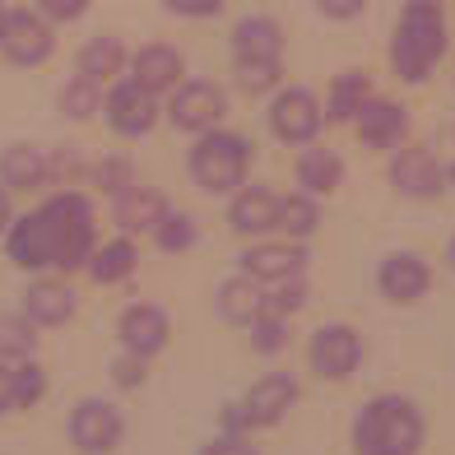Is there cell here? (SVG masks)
<instances>
[{"label": "cell", "mask_w": 455, "mask_h": 455, "mask_svg": "<svg viewBox=\"0 0 455 455\" xmlns=\"http://www.w3.org/2000/svg\"><path fill=\"white\" fill-rule=\"evenodd\" d=\"M89 177H93L98 191H108V196H121L126 186H135V172H131L126 158H102V163H93Z\"/></svg>", "instance_id": "d590c367"}, {"label": "cell", "mask_w": 455, "mask_h": 455, "mask_svg": "<svg viewBox=\"0 0 455 455\" xmlns=\"http://www.w3.org/2000/svg\"><path fill=\"white\" fill-rule=\"evenodd\" d=\"M390 186L409 200H437L446 191V168L419 144L390 149Z\"/></svg>", "instance_id": "7c38bea8"}, {"label": "cell", "mask_w": 455, "mask_h": 455, "mask_svg": "<svg viewBox=\"0 0 455 455\" xmlns=\"http://www.w3.org/2000/svg\"><path fill=\"white\" fill-rule=\"evenodd\" d=\"M112 381L121 386V390H140L144 381H149V358H140V354H121L112 358Z\"/></svg>", "instance_id": "8d00e7d4"}, {"label": "cell", "mask_w": 455, "mask_h": 455, "mask_svg": "<svg viewBox=\"0 0 455 455\" xmlns=\"http://www.w3.org/2000/svg\"><path fill=\"white\" fill-rule=\"evenodd\" d=\"M307 270V246L302 242H251L242 251V275L256 279L260 288L283 283V279H298Z\"/></svg>", "instance_id": "5bb4252c"}, {"label": "cell", "mask_w": 455, "mask_h": 455, "mask_svg": "<svg viewBox=\"0 0 455 455\" xmlns=\"http://www.w3.org/2000/svg\"><path fill=\"white\" fill-rule=\"evenodd\" d=\"M246 168H251V144L233 131H204L196 135L191 149V177L204 196H233L246 186Z\"/></svg>", "instance_id": "277c9868"}, {"label": "cell", "mask_w": 455, "mask_h": 455, "mask_svg": "<svg viewBox=\"0 0 455 455\" xmlns=\"http://www.w3.org/2000/svg\"><path fill=\"white\" fill-rule=\"evenodd\" d=\"M302 307H307V283H302V275L265 288V312H275V316H298Z\"/></svg>", "instance_id": "e575fe53"}, {"label": "cell", "mask_w": 455, "mask_h": 455, "mask_svg": "<svg viewBox=\"0 0 455 455\" xmlns=\"http://www.w3.org/2000/svg\"><path fill=\"white\" fill-rule=\"evenodd\" d=\"M126 437V419L121 409L102 395H84L70 409V442L84 451V455H112Z\"/></svg>", "instance_id": "9c48e42d"}, {"label": "cell", "mask_w": 455, "mask_h": 455, "mask_svg": "<svg viewBox=\"0 0 455 455\" xmlns=\"http://www.w3.org/2000/svg\"><path fill=\"white\" fill-rule=\"evenodd\" d=\"M10 223H14V200H10L5 186H0V237L10 233Z\"/></svg>", "instance_id": "7bdbcfd3"}, {"label": "cell", "mask_w": 455, "mask_h": 455, "mask_svg": "<svg viewBox=\"0 0 455 455\" xmlns=\"http://www.w3.org/2000/svg\"><path fill=\"white\" fill-rule=\"evenodd\" d=\"M168 214V200H163L154 186H126L116 200H112V223L121 228V237H135V233H154L158 219Z\"/></svg>", "instance_id": "44dd1931"}, {"label": "cell", "mask_w": 455, "mask_h": 455, "mask_svg": "<svg viewBox=\"0 0 455 455\" xmlns=\"http://www.w3.org/2000/svg\"><path fill=\"white\" fill-rule=\"evenodd\" d=\"M446 56V14L442 0H409L400 28L390 37V70L404 84H423L432 66Z\"/></svg>", "instance_id": "3957f363"}, {"label": "cell", "mask_w": 455, "mask_h": 455, "mask_svg": "<svg viewBox=\"0 0 455 455\" xmlns=\"http://www.w3.org/2000/svg\"><path fill=\"white\" fill-rule=\"evenodd\" d=\"M325 126V108L312 89H275L270 131L279 144H312Z\"/></svg>", "instance_id": "30bf717a"}, {"label": "cell", "mask_w": 455, "mask_h": 455, "mask_svg": "<svg viewBox=\"0 0 455 455\" xmlns=\"http://www.w3.org/2000/svg\"><path fill=\"white\" fill-rule=\"evenodd\" d=\"M116 335H121V348H126V354L158 358L172 339V321L158 302H131L116 321Z\"/></svg>", "instance_id": "4fadbf2b"}, {"label": "cell", "mask_w": 455, "mask_h": 455, "mask_svg": "<svg viewBox=\"0 0 455 455\" xmlns=\"http://www.w3.org/2000/svg\"><path fill=\"white\" fill-rule=\"evenodd\" d=\"M298 381L288 377V371H270V377H260L246 395L233 404L228 413V427L233 432H265V427H279L288 419V409L298 404Z\"/></svg>", "instance_id": "5b68a950"}, {"label": "cell", "mask_w": 455, "mask_h": 455, "mask_svg": "<svg viewBox=\"0 0 455 455\" xmlns=\"http://www.w3.org/2000/svg\"><path fill=\"white\" fill-rule=\"evenodd\" d=\"M348 437H354V455H419L427 423L409 395H371L354 413Z\"/></svg>", "instance_id": "7a4b0ae2"}, {"label": "cell", "mask_w": 455, "mask_h": 455, "mask_svg": "<svg viewBox=\"0 0 455 455\" xmlns=\"http://www.w3.org/2000/svg\"><path fill=\"white\" fill-rule=\"evenodd\" d=\"M196 455H260L251 446V437H242V432H223V437H210Z\"/></svg>", "instance_id": "f35d334b"}, {"label": "cell", "mask_w": 455, "mask_h": 455, "mask_svg": "<svg viewBox=\"0 0 455 455\" xmlns=\"http://www.w3.org/2000/svg\"><path fill=\"white\" fill-rule=\"evenodd\" d=\"M0 186L14 196V191H43L52 186V158L47 149H37V144H10L5 154H0Z\"/></svg>", "instance_id": "ffe728a7"}, {"label": "cell", "mask_w": 455, "mask_h": 455, "mask_svg": "<svg viewBox=\"0 0 455 455\" xmlns=\"http://www.w3.org/2000/svg\"><path fill=\"white\" fill-rule=\"evenodd\" d=\"M56 52V24L47 14H37L33 5L10 10L5 14V33H0V56L19 70H37L47 66Z\"/></svg>", "instance_id": "8992f818"}, {"label": "cell", "mask_w": 455, "mask_h": 455, "mask_svg": "<svg viewBox=\"0 0 455 455\" xmlns=\"http://www.w3.org/2000/svg\"><path fill=\"white\" fill-rule=\"evenodd\" d=\"M348 126L358 131V140L367 144V149H400V140L409 135V108L395 102V98H377V93H371L363 108L354 112Z\"/></svg>", "instance_id": "9a60e30c"}, {"label": "cell", "mask_w": 455, "mask_h": 455, "mask_svg": "<svg viewBox=\"0 0 455 455\" xmlns=\"http://www.w3.org/2000/svg\"><path fill=\"white\" fill-rule=\"evenodd\" d=\"M163 10L177 19H219L223 0H163Z\"/></svg>", "instance_id": "ab89813d"}, {"label": "cell", "mask_w": 455, "mask_h": 455, "mask_svg": "<svg viewBox=\"0 0 455 455\" xmlns=\"http://www.w3.org/2000/svg\"><path fill=\"white\" fill-rule=\"evenodd\" d=\"M5 14H10V5H5V0H0V33H5Z\"/></svg>", "instance_id": "ee69618b"}, {"label": "cell", "mask_w": 455, "mask_h": 455, "mask_svg": "<svg viewBox=\"0 0 455 455\" xmlns=\"http://www.w3.org/2000/svg\"><path fill=\"white\" fill-rule=\"evenodd\" d=\"M427 283H432V270H427V260L419 251H390L381 260V270H377L381 298L395 302V307H413L427 293Z\"/></svg>", "instance_id": "2e32d148"}, {"label": "cell", "mask_w": 455, "mask_h": 455, "mask_svg": "<svg viewBox=\"0 0 455 455\" xmlns=\"http://www.w3.org/2000/svg\"><path fill=\"white\" fill-rule=\"evenodd\" d=\"M14 413V363L0 358V419Z\"/></svg>", "instance_id": "b9f144b4"}, {"label": "cell", "mask_w": 455, "mask_h": 455, "mask_svg": "<svg viewBox=\"0 0 455 455\" xmlns=\"http://www.w3.org/2000/svg\"><path fill=\"white\" fill-rule=\"evenodd\" d=\"M126 60H131V52H126V43H121L116 33H98V37H89V43L79 47L75 75L102 89V84H112V79L126 70Z\"/></svg>", "instance_id": "603a6c76"}, {"label": "cell", "mask_w": 455, "mask_h": 455, "mask_svg": "<svg viewBox=\"0 0 455 455\" xmlns=\"http://www.w3.org/2000/svg\"><path fill=\"white\" fill-rule=\"evenodd\" d=\"M279 233L288 242H307L321 228V204L307 196V191H293V196H279Z\"/></svg>", "instance_id": "4316f807"}, {"label": "cell", "mask_w": 455, "mask_h": 455, "mask_svg": "<svg viewBox=\"0 0 455 455\" xmlns=\"http://www.w3.org/2000/svg\"><path fill=\"white\" fill-rule=\"evenodd\" d=\"M214 302H219V316L228 325H251L265 312V288L256 279H246V275H233V279L219 283Z\"/></svg>", "instance_id": "484cf974"}, {"label": "cell", "mask_w": 455, "mask_h": 455, "mask_svg": "<svg viewBox=\"0 0 455 455\" xmlns=\"http://www.w3.org/2000/svg\"><path fill=\"white\" fill-rule=\"evenodd\" d=\"M47 400V371L33 358L14 363V409H37Z\"/></svg>", "instance_id": "d6a6232c"}, {"label": "cell", "mask_w": 455, "mask_h": 455, "mask_svg": "<svg viewBox=\"0 0 455 455\" xmlns=\"http://www.w3.org/2000/svg\"><path fill=\"white\" fill-rule=\"evenodd\" d=\"M371 98V84H367V70H344L335 84H330V102H325V116L330 121H354V112Z\"/></svg>", "instance_id": "83f0119b"}, {"label": "cell", "mask_w": 455, "mask_h": 455, "mask_svg": "<svg viewBox=\"0 0 455 455\" xmlns=\"http://www.w3.org/2000/svg\"><path fill=\"white\" fill-rule=\"evenodd\" d=\"M56 108H60V116H70V121H89L93 112H102V89L75 75V79H66V84H60Z\"/></svg>", "instance_id": "f546056e"}, {"label": "cell", "mask_w": 455, "mask_h": 455, "mask_svg": "<svg viewBox=\"0 0 455 455\" xmlns=\"http://www.w3.org/2000/svg\"><path fill=\"white\" fill-rule=\"evenodd\" d=\"M131 79L140 89H149L154 98L158 93H172L181 79H186V56L177 52V47H168V43H149V47H140L135 56H131Z\"/></svg>", "instance_id": "d6986e66"}, {"label": "cell", "mask_w": 455, "mask_h": 455, "mask_svg": "<svg viewBox=\"0 0 455 455\" xmlns=\"http://www.w3.org/2000/svg\"><path fill=\"white\" fill-rule=\"evenodd\" d=\"M246 330H251V348H256V354H265V358H275V354H283V348H288V316L260 312Z\"/></svg>", "instance_id": "836d02e7"}, {"label": "cell", "mask_w": 455, "mask_h": 455, "mask_svg": "<svg viewBox=\"0 0 455 455\" xmlns=\"http://www.w3.org/2000/svg\"><path fill=\"white\" fill-rule=\"evenodd\" d=\"M307 363L321 381H348L363 363V335L344 321H325L312 330V344H307Z\"/></svg>", "instance_id": "52a82bcc"}, {"label": "cell", "mask_w": 455, "mask_h": 455, "mask_svg": "<svg viewBox=\"0 0 455 455\" xmlns=\"http://www.w3.org/2000/svg\"><path fill=\"white\" fill-rule=\"evenodd\" d=\"M196 219L186 214V210H168L158 219V228H154V242H158V251H168V256H177V251H191L196 246Z\"/></svg>", "instance_id": "4dcf8cb0"}, {"label": "cell", "mask_w": 455, "mask_h": 455, "mask_svg": "<svg viewBox=\"0 0 455 455\" xmlns=\"http://www.w3.org/2000/svg\"><path fill=\"white\" fill-rule=\"evenodd\" d=\"M298 186L312 200L321 196H335L339 186H344V158L335 149H325V144H302V154H298Z\"/></svg>", "instance_id": "cb8c5ba5"}, {"label": "cell", "mask_w": 455, "mask_h": 455, "mask_svg": "<svg viewBox=\"0 0 455 455\" xmlns=\"http://www.w3.org/2000/svg\"><path fill=\"white\" fill-rule=\"evenodd\" d=\"M163 112H168V121L177 131L204 135V131H214L219 121L228 116V93L214 84V79H181Z\"/></svg>", "instance_id": "ba28073f"}, {"label": "cell", "mask_w": 455, "mask_h": 455, "mask_svg": "<svg viewBox=\"0 0 455 455\" xmlns=\"http://www.w3.org/2000/svg\"><path fill=\"white\" fill-rule=\"evenodd\" d=\"M0 242H5L10 260L19 265V270H28V275H43V270H56L60 279L79 275L89 265L93 246H98L93 204H89L84 191L66 186V191L47 196L37 210L14 214L10 233Z\"/></svg>", "instance_id": "6da1fadb"}, {"label": "cell", "mask_w": 455, "mask_h": 455, "mask_svg": "<svg viewBox=\"0 0 455 455\" xmlns=\"http://www.w3.org/2000/svg\"><path fill=\"white\" fill-rule=\"evenodd\" d=\"M89 5H93V0H33V10L47 14L52 24H75V19L89 14Z\"/></svg>", "instance_id": "74e56055"}, {"label": "cell", "mask_w": 455, "mask_h": 455, "mask_svg": "<svg viewBox=\"0 0 455 455\" xmlns=\"http://www.w3.org/2000/svg\"><path fill=\"white\" fill-rule=\"evenodd\" d=\"M102 112H108V126L121 135V140H140L158 126V98L149 89H140L135 79H121V84L102 98Z\"/></svg>", "instance_id": "8fae6325"}, {"label": "cell", "mask_w": 455, "mask_h": 455, "mask_svg": "<svg viewBox=\"0 0 455 455\" xmlns=\"http://www.w3.org/2000/svg\"><path fill=\"white\" fill-rule=\"evenodd\" d=\"M33 325H66L75 312H79V293L60 279V275H52V279H33L28 288H24V307H19Z\"/></svg>", "instance_id": "ac0fdd59"}, {"label": "cell", "mask_w": 455, "mask_h": 455, "mask_svg": "<svg viewBox=\"0 0 455 455\" xmlns=\"http://www.w3.org/2000/svg\"><path fill=\"white\" fill-rule=\"evenodd\" d=\"M233 60H283V28L270 14H242L233 24Z\"/></svg>", "instance_id": "7402d4cb"}, {"label": "cell", "mask_w": 455, "mask_h": 455, "mask_svg": "<svg viewBox=\"0 0 455 455\" xmlns=\"http://www.w3.org/2000/svg\"><path fill=\"white\" fill-rule=\"evenodd\" d=\"M279 75H283V60H233V79L246 98L279 89Z\"/></svg>", "instance_id": "1f68e13d"}, {"label": "cell", "mask_w": 455, "mask_h": 455, "mask_svg": "<svg viewBox=\"0 0 455 455\" xmlns=\"http://www.w3.org/2000/svg\"><path fill=\"white\" fill-rule=\"evenodd\" d=\"M33 348H37V325L24 312L0 316V358H5V363H24V358H33Z\"/></svg>", "instance_id": "f1b7e54d"}, {"label": "cell", "mask_w": 455, "mask_h": 455, "mask_svg": "<svg viewBox=\"0 0 455 455\" xmlns=\"http://www.w3.org/2000/svg\"><path fill=\"white\" fill-rule=\"evenodd\" d=\"M446 260H451V265H455V237H451V251H446Z\"/></svg>", "instance_id": "f6af8a7d"}, {"label": "cell", "mask_w": 455, "mask_h": 455, "mask_svg": "<svg viewBox=\"0 0 455 455\" xmlns=\"http://www.w3.org/2000/svg\"><path fill=\"white\" fill-rule=\"evenodd\" d=\"M279 196L270 191V186H242V191H233V204H228V228H233L237 237H270L279 233Z\"/></svg>", "instance_id": "e0dca14e"}, {"label": "cell", "mask_w": 455, "mask_h": 455, "mask_svg": "<svg viewBox=\"0 0 455 455\" xmlns=\"http://www.w3.org/2000/svg\"><path fill=\"white\" fill-rule=\"evenodd\" d=\"M316 10L325 19H339V24H348V19H358L367 10V0H316Z\"/></svg>", "instance_id": "60d3db41"}, {"label": "cell", "mask_w": 455, "mask_h": 455, "mask_svg": "<svg viewBox=\"0 0 455 455\" xmlns=\"http://www.w3.org/2000/svg\"><path fill=\"white\" fill-rule=\"evenodd\" d=\"M135 265H140V246L131 237H112V242H98L93 246V256H89V279L102 283V288H112L121 279H131L135 275Z\"/></svg>", "instance_id": "d4e9b609"}]
</instances>
